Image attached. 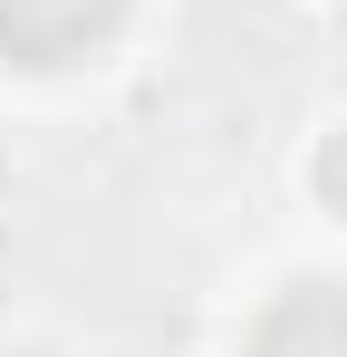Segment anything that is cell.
Here are the masks:
<instances>
[{
	"instance_id": "obj_1",
	"label": "cell",
	"mask_w": 347,
	"mask_h": 357,
	"mask_svg": "<svg viewBox=\"0 0 347 357\" xmlns=\"http://www.w3.org/2000/svg\"><path fill=\"white\" fill-rule=\"evenodd\" d=\"M125 20V0H0V59L10 68H68Z\"/></svg>"
},
{
	"instance_id": "obj_2",
	"label": "cell",
	"mask_w": 347,
	"mask_h": 357,
	"mask_svg": "<svg viewBox=\"0 0 347 357\" xmlns=\"http://www.w3.org/2000/svg\"><path fill=\"white\" fill-rule=\"evenodd\" d=\"M251 357H347V290L338 280L280 290L251 328Z\"/></svg>"
},
{
	"instance_id": "obj_3",
	"label": "cell",
	"mask_w": 347,
	"mask_h": 357,
	"mask_svg": "<svg viewBox=\"0 0 347 357\" xmlns=\"http://www.w3.org/2000/svg\"><path fill=\"white\" fill-rule=\"evenodd\" d=\"M309 183H318V203H328V213H347V126H338V135H318Z\"/></svg>"
}]
</instances>
